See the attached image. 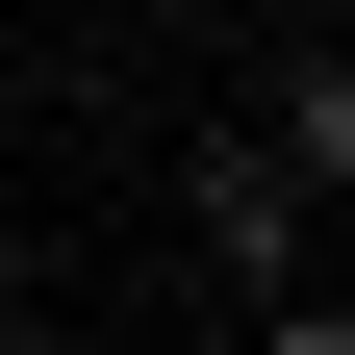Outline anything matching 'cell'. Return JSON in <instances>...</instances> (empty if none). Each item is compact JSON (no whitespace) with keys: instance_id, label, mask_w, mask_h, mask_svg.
I'll use <instances>...</instances> for the list:
<instances>
[{"instance_id":"6da1fadb","label":"cell","mask_w":355,"mask_h":355,"mask_svg":"<svg viewBox=\"0 0 355 355\" xmlns=\"http://www.w3.org/2000/svg\"><path fill=\"white\" fill-rule=\"evenodd\" d=\"M254 355H355V330H330V304H279V330H254Z\"/></svg>"}]
</instances>
